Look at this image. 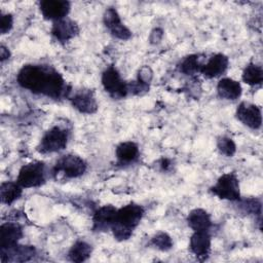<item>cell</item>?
Wrapping results in <instances>:
<instances>
[{
	"label": "cell",
	"mask_w": 263,
	"mask_h": 263,
	"mask_svg": "<svg viewBox=\"0 0 263 263\" xmlns=\"http://www.w3.org/2000/svg\"><path fill=\"white\" fill-rule=\"evenodd\" d=\"M241 85L238 81L225 77L219 80L217 84V92L221 99L234 101L241 96Z\"/></svg>",
	"instance_id": "obj_18"
},
{
	"label": "cell",
	"mask_w": 263,
	"mask_h": 263,
	"mask_svg": "<svg viewBox=\"0 0 263 263\" xmlns=\"http://www.w3.org/2000/svg\"><path fill=\"white\" fill-rule=\"evenodd\" d=\"M211 191L221 199L230 201H237L240 199L238 179L233 173L222 175L212 186Z\"/></svg>",
	"instance_id": "obj_6"
},
{
	"label": "cell",
	"mask_w": 263,
	"mask_h": 263,
	"mask_svg": "<svg viewBox=\"0 0 263 263\" xmlns=\"http://www.w3.org/2000/svg\"><path fill=\"white\" fill-rule=\"evenodd\" d=\"M150 245L159 251L166 252L173 248V240L167 233L158 232L151 238Z\"/></svg>",
	"instance_id": "obj_25"
},
{
	"label": "cell",
	"mask_w": 263,
	"mask_h": 263,
	"mask_svg": "<svg viewBox=\"0 0 263 263\" xmlns=\"http://www.w3.org/2000/svg\"><path fill=\"white\" fill-rule=\"evenodd\" d=\"M23 237V228L16 222H5L0 227V248H7L18 243Z\"/></svg>",
	"instance_id": "obj_17"
},
{
	"label": "cell",
	"mask_w": 263,
	"mask_h": 263,
	"mask_svg": "<svg viewBox=\"0 0 263 263\" xmlns=\"http://www.w3.org/2000/svg\"><path fill=\"white\" fill-rule=\"evenodd\" d=\"M217 147L220 151L225 156L231 157L234 155L236 151V145L234 141L228 137H221L217 141Z\"/></svg>",
	"instance_id": "obj_27"
},
{
	"label": "cell",
	"mask_w": 263,
	"mask_h": 263,
	"mask_svg": "<svg viewBox=\"0 0 263 263\" xmlns=\"http://www.w3.org/2000/svg\"><path fill=\"white\" fill-rule=\"evenodd\" d=\"M202 65L203 64L201 63V58L199 54H190L181 61L179 69L186 75H194L197 72H200Z\"/></svg>",
	"instance_id": "obj_24"
},
{
	"label": "cell",
	"mask_w": 263,
	"mask_h": 263,
	"mask_svg": "<svg viewBox=\"0 0 263 263\" xmlns=\"http://www.w3.org/2000/svg\"><path fill=\"white\" fill-rule=\"evenodd\" d=\"M23 193V187L17 182H3L0 186L1 202L11 204L17 200Z\"/></svg>",
	"instance_id": "obj_21"
},
{
	"label": "cell",
	"mask_w": 263,
	"mask_h": 263,
	"mask_svg": "<svg viewBox=\"0 0 263 263\" xmlns=\"http://www.w3.org/2000/svg\"><path fill=\"white\" fill-rule=\"evenodd\" d=\"M13 26V17L10 13L0 14V32L2 35L7 34Z\"/></svg>",
	"instance_id": "obj_28"
},
{
	"label": "cell",
	"mask_w": 263,
	"mask_h": 263,
	"mask_svg": "<svg viewBox=\"0 0 263 263\" xmlns=\"http://www.w3.org/2000/svg\"><path fill=\"white\" fill-rule=\"evenodd\" d=\"M16 81L31 92L52 99H61L70 92L63 76L49 66L25 65L20 69Z\"/></svg>",
	"instance_id": "obj_1"
},
{
	"label": "cell",
	"mask_w": 263,
	"mask_h": 263,
	"mask_svg": "<svg viewBox=\"0 0 263 263\" xmlns=\"http://www.w3.org/2000/svg\"><path fill=\"white\" fill-rule=\"evenodd\" d=\"M103 21L106 28L114 37L120 40H127L130 38L132 32L126 26H124V24H122L120 16L115 8H107L104 12Z\"/></svg>",
	"instance_id": "obj_10"
},
{
	"label": "cell",
	"mask_w": 263,
	"mask_h": 263,
	"mask_svg": "<svg viewBox=\"0 0 263 263\" xmlns=\"http://www.w3.org/2000/svg\"><path fill=\"white\" fill-rule=\"evenodd\" d=\"M16 182L23 188L39 187L45 182V164L42 161H32L21 167Z\"/></svg>",
	"instance_id": "obj_5"
},
{
	"label": "cell",
	"mask_w": 263,
	"mask_h": 263,
	"mask_svg": "<svg viewBox=\"0 0 263 263\" xmlns=\"http://www.w3.org/2000/svg\"><path fill=\"white\" fill-rule=\"evenodd\" d=\"M187 223L193 231H209L212 220L209 213L202 209H194L187 216Z\"/></svg>",
	"instance_id": "obj_19"
},
{
	"label": "cell",
	"mask_w": 263,
	"mask_h": 263,
	"mask_svg": "<svg viewBox=\"0 0 263 263\" xmlns=\"http://www.w3.org/2000/svg\"><path fill=\"white\" fill-rule=\"evenodd\" d=\"M229 65L228 58L223 53H216L211 57L205 64L201 66L200 73L205 78H216L221 76L227 70Z\"/></svg>",
	"instance_id": "obj_16"
},
{
	"label": "cell",
	"mask_w": 263,
	"mask_h": 263,
	"mask_svg": "<svg viewBox=\"0 0 263 263\" xmlns=\"http://www.w3.org/2000/svg\"><path fill=\"white\" fill-rule=\"evenodd\" d=\"M86 171V162L79 156L67 154L57 160L52 174L55 177L74 179L82 176Z\"/></svg>",
	"instance_id": "obj_3"
},
{
	"label": "cell",
	"mask_w": 263,
	"mask_h": 263,
	"mask_svg": "<svg viewBox=\"0 0 263 263\" xmlns=\"http://www.w3.org/2000/svg\"><path fill=\"white\" fill-rule=\"evenodd\" d=\"M144 213V208L134 202L117 209L115 221L111 226L113 236L119 241L127 240L140 224Z\"/></svg>",
	"instance_id": "obj_2"
},
{
	"label": "cell",
	"mask_w": 263,
	"mask_h": 263,
	"mask_svg": "<svg viewBox=\"0 0 263 263\" xmlns=\"http://www.w3.org/2000/svg\"><path fill=\"white\" fill-rule=\"evenodd\" d=\"M10 57V51L8 50L7 47H5L4 45H1L0 47V59H1V63H4V61L8 60Z\"/></svg>",
	"instance_id": "obj_30"
},
{
	"label": "cell",
	"mask_w": 263,
	"mask_h": 263,
	"mask_svg": "<svg viewBox=\"0 0 263 263\" xmlns=\"http://www.w3.org/2000/svg\"><path fill=\"white\" fill-rule=\"evenodd\" d=\"M189 249L199 261L206 260L211 252V236L209 232L194 231L190 237Z\"/></svg>",
	"instance_id": "obj_13"
},
{
	"label": "cell",
	"mask_w": 263,
	"mask_h": 263,
	"mask_svg": "<svg viewBox=\"0 0 263 263\" xmlns=\"http://www.w3.org/2000/svg\"><path fill=\"white\" fill-rule=\"evenodd\" d=\"M116 212L117 209L110 204L99 208L92 216V229L99 232L111 229V226L115 221Z\"/></svg>",
	"instance_id": "obj_15"
},
{
	"label": "cell",
	"mask_w": 263,
	"mask_h": 263,
	"mask_svg": "<svg viewBox=\"0 0 263 263\" xmlns=\"http://www.w3.org/2000/svg\"><path fill=\"white\" fill-rule=\"evenodd\" d=\"M36 255V249L33 246L14 245L7 248H0L1 262H26L30 261Z\"/></svg>",
	"instance_id": "obj_9"
},
{
	"label": "cell",
	"mask_w": 263,
	"mask_h": 263,
	"mask_svg": "<svg viewBox=\"0 0 263 263\" xmlns=\"http://www.w3.org/2000/svg\"><path fill=\"white\" fill-rule=\"evenodd\" d=\"M241 78L245 83L251 85V86H256V85H261L263 81V70L261 66H258L256 64H249L246 66V68L242 71Z\"/></svg>",
	"instance_id": "obj_23"
},
{
	"label": "cell",
	"mask_w": 263,
	"mask_h": 263,
	"mask_svg": "<svg viewBox=\"0 0 263 263\" xmlns=\"http://www.w3.org/2000/svg\"><path fill=\"white\" fill-rule=\"evenodd\" d=\"M39 8L44 18L55 22L66 17L70 11V3L65 0H44L39 3Z\"/></svg>",
	"instance_id": "obj_11"
},
{
	"label": "cell",
	"mask_w": 263,
	"mask_h": 263,
	"mask_svg": "<svg viewBox=\"0 0 263 263\" xmlns=\"http://www.w3.org/2000/svg\"><path fill=\"white\" fill-rule=\"evenodd\" d=\"M92 252L91 246L84 240H77L69 250L68 257L72 262H84L86 261Z\"/></svg>",
	"instance_id": "obj_22"
},
{
	"label": "cell",
	"mask_w": 263,
	"mask_h": 263,
	"mask_svg": "<svg viewBox=\"0 0 263 263\" xmlns=\"http://www.w3.org/2000/svg\"><path fill=\"white\" fill-rule=\"evenodd\" d=\"M72 106L83 114H92L98 110V103L93 91L90 89H80L70 98Z\"/></svg>",
	"instance_id": "obj_12"
},
{
	"label": "cell",
	"mask_w": 263,
	"mask_h": 263,
	"mask_svg": "<svg viewBox=\"0 0 263 263\" xmlns=\"http://www.w3.org/2000/svg\"><path fill=\"white\" fill-rule=\"evenodd\" d=\"M239 208L245 214L248 215H258L261 217V202L256 198L243 199L239 202Z\"/></svg>",
	"instance_id": "obj_26"
},
{
	"label": "cell",
	"mask_w": 263,
	"mask_h": 263,
	"mask_svg": "<svg viewBox=\"0 0 263 263\" xmlns=\"http://www.w3.org/2000/svg\"><path fill=\"white\" fill-rule=\"evenodd\" d=\"M79 33V27L76 22L70 18H62L53 22L51 35L60 42H67Z\"/></svg>",
	"instance_id": "obj_14"
},
{
	"label": "cell",
	"mask_w": 263,
	"mask_h": 263,
	"mask_svg": "<svg viewBox=\"0 0 263 263\" xmlns=\"http://www.w3.org/2000/svg\"><path fill=\"white\" fill-rule=\"evenodd\" d=\"M115 155L120 163H132L136 161L139 157V147L135 142L132 141L122 142L116 147Z\"/></svg>",
	"instance_id": "obj_20"
},
{
	"label": "cell",
	"mask_w": 263,
	"mask_h": 263,
	"mask_svg": "<svg viewBox=\"0 0 263 263\" xmlns=\"http://www.w3.org/2000/svg\"><path fill=\"white\" fill-rule=\"evenodd\" d=\"M237 119L252 129H258L262 124L261 109L252 103L241 102L236 109Z\"/></svg>",
	"instance_id": "obj_8"
},
{
	"label": "cell",
	"mask_w": 263,
	"mask_h": 263,
	"mask_svg": "<svg viewBox=\"0 0 263 263\" xmlns=\"http://www.w3.org/2000/svg\"><path fill=\"white\" fill-rule=\"evenodd\" d=\"M153 77V72L151 70V68L149 66H143L138 73V80H140L141 82L145 83V84H150L151 80Z\"/></svg>",
	"instance_id": "obj_29"
},
{
	"label": "cell",
	"mask_w": 263,
	"mask_h": 263,
	"mask_svg": "<svg viewBox=\"0 0 263 263\" xmlns=\"http://www.w3.org/2000/svg\"><path fill=\"white\" fill-rule=\"evenodd\" d=\"M104 89L114 99H122L128 93L127 83L121 78L114 66H109L102 74Z\"/></svg>",
	"instance_id": "obj_7"
},
{
	"label": "cell",
	"mask_w": 263,
	"mask_h": 263,
	"mask_svg": "<svg viewBox=\"0 0 263 263\" xmlns=\"http://www.w3.org/2000/svg\"><path fill=\"white\" fill-rule=\"evenodd\" d=\"M68 130L61 126H52L41 138L37 151L41 154L55 153L64 150L68 144Z\"/></svg>",
	"instance_id": "obj_4"
}]
</instances>
